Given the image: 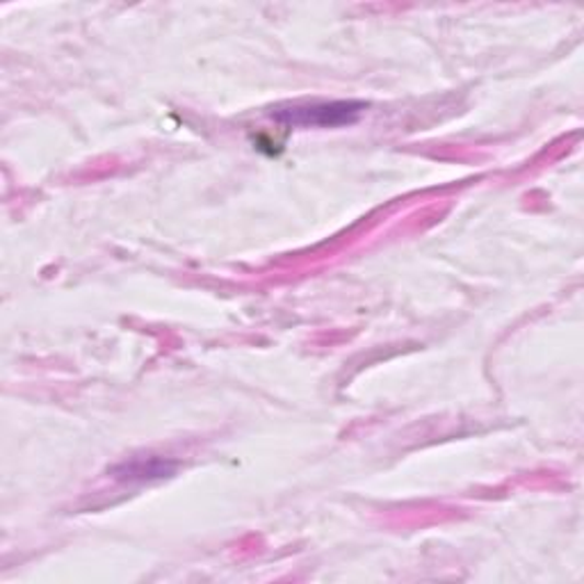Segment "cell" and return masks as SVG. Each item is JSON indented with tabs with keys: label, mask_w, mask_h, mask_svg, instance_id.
Instances as JSON below:
<instances>
[{
	"label": "cell",
	"mask_w": 584,
	"mask_h": 584,
	"mask_svg": "<svg viewBox=\"0 0 584 584\" xmlns=\"http://www.w3.org/2000/svg\"><path fill=\"white\" fill-rule=\"evenodd\" d=\"M364 110L366 103L360 101H331L284 107L279 113H274V119L293 128H339L358 122Z\"/></svg>",
	"instance_id": "obj_1"
},
{
	"label": "cell",
	"mask_w": 584,
	"mask_h": 584,
	"mask_svg": "<svg viewBox=\"0 0 584 584\" xmlns=\"http://www.w3.org/2000/svg\"><path fill=\"white\" fill-rule=\"evenodd\" d=\"M176 470L174 461L164 459H135L115 468V478L122 482H153L170 478Z\"/></svg>",
	"instance_id": "obj_2"
}]
</instances>
